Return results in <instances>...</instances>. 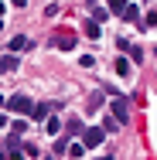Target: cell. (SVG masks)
I'll list each match as a JSON object with an SVG mask.
<instances>
[{
	"mask_svg": "<svg viewBox=\"0 0 157 160\" xmlns=\"http://www.w3.org/2000/svg\"><path fill=\"white\" fill-rule=\"evenodd\" d=\"M102 126H82V143H86V150H96L99 143H102Z\"/></svg>",
	"mask_w": 157,
	"mask_h": 160,
	"instance_id": "1",
	"label": "cell"
},
{
	"mask_svg": "<svg viewBox=\"0 0 157 160\" xmlns=\"http://www.w3.org/2000/svg\"><path fill=\"white\" fill-rule=\"evenodd\" d=\"M7 109L17 112V116H28V112L34 109V102H31L28 96H10V99H7Z\"/></svg>",
	"mask_w": 157,
	"mask_h": 160,
	"instance_id": "2",
	"label": "cell"
},
{
	"mask_svg": "<svg viewBox=\"0 0 157 160\" xmlns=\"http://www.w3.org/2000/svg\"><path fill=\"white\" fill-rule=\"evenodd\" d=\"M113 116H116V123H130V106H126V96H113Z\"/></svg>",
	"mask_w": 157,
	"mask_h": 160,
	"instance_id": "3",
	"label": "cell"
},
{
	"mask_svg": "<svg viewBox=\"0 0 157 160\" xmlns=\"http://www.w3.org/2000/svg\"><path fill=\"white\" fill-rule=\"evenodd\" d=\"M31 44H34V41H28V38L21 34V38H14V41H10V51H14V55H17V51H31Z\"/></svg>",
	"mask_w": 157,
	"mask_h": 160,
	"instance_id": "4",
	"label": "cell"
},
{
	"mask_svg": "<svg viewBox=\"0 0 157 160\" xmlns=\"http://www.w3.org/2000/svg\"><path fill=\"white\" fill-rule=\"evenodd\" d=\"M82 31L89 34L92 41H99V34H102V31H99V21H96V17H92V21H86V24H82Z\"/></svg>",
	"mask_w": 157,
	"mask_h": 160,
	"instance_id": "5",
	"label": "cell"
},
{
	"mask_svg": "<svg viewBox=\"0 0 157 160\" xmlns=\"http://www.w3.org/2000/svg\"><path fill=\"white\" fill-rule=\"evenodd\" d=\"M14 68H17V55L10 51V55H3V58H0V72H14Z\"/></svg>",
	"mask_w": 157,
	"mask_h": 160,
	"instance_id": "6",
	"label": "cell"
},
{
	"mask_svg": "<svg viewBox=\"0 0 157 160\" xmlns=\"http://www.w3.org/2000/svg\"><path fill=\"white\" fill-rule=\"evenodd\" d=\"M113 68H116V75H123V78H130V72H133L126 58H116V65H113Z\"/></svg>",
	"mask_w": 157,
	"mask_h": 160,
	"instance_id": "7",
	"label": "cell"
},
{
	"mask_svg": "<svg viewBox=\"0 0 157 160\" xmlns=\"http://www.w3.org/2000/svg\"><path fill=\"white\" fill-rule=\"evenodd\" d=\"M126 3H130V0H109V3H106V10H109V14H123Z\"/></svg>",
	"mask_w": 157,
	"mask_h": 160,
	"instance_id": "8",
	"label": "cell"
},
{
	"mask_svg": "<svg viewBox=\"0 0 157 160\" xmlns=\"http://www.w3.org/2000/svg\"><path fill=\"white\" fill-rule=\"evenodd\" d=\"M55 44H58L62 51H72V48H75V38H72V34H62V38H58Z\"/></svg>",
	"mask_w": 157,
	"mask_h": 160,
	"instance_id": "9",
	"label": "cell"
},
{
	"mask_svg": "<svg viewBox=\"0 0 157 160\" xmlns=\"http://www.w3.org/2000/svg\"><path fill=\"white\" fill-rule=\"evenodd\" d=\"M44 133H48V136H58V133H62V123H58V119L51 116V119L44 123Z\"/></svg>",
	"mask_w": 157,
	"mask_h": 160,
	"instance_id": "10",
	"label": "cell"
},
{
	"mask_svg": "<svg viewBox=\"0 0 157 160\" xmlns=\"http://www.w3.org/2000/svg\"><path fill=\"white\" fill-rule=\"evenodd\" d=\"M31 116H34V119H44V116H48V106H44V102H38V106L31 109Z\"/></svg>",
	"mask_w": 157,
	"mask_h": 160,
	"instance_id": "11",
	"label": "cell"
},
{
	"mask_svg": "<svg viewBox=\"0 0 157 160\" xmlns=\"http://www.w3.org/2000/svg\"><path fill=\"white\" fill-rule=\"evenodd\" d=\"M137 14H140V10H137V7H130V3H126V10H123V14H120V17H126V21H137Z\"/></svg>",
	"mask_w": 157,
	"mask_h": 160,
	"instance_id": "12",
	"label": "cell"
},
{
	"mask_svg": "<svg viewBox=\"0 0 157 160\" xmlns=\"http://www.w3.org/2000/svg\"><path fill=\"white\" fill-rule=\"evenodd\" d=\"M144 28H157V10H150V14L144 17Z\"/></svg>",
	"mask_w": 157,
	"mask_h": 160,
	"instance_id": "13",
	"label": "cell"
},
{
	"mask_svg": "<svg viewBox=\"0 0 157 160\" xmlns=\"http://www.w3.org/2000/svg\"><path fill=\"white\" fill-rule=\"evenodd\" d=\"M82 150H86V143H72V147H68V153H72V157H82Z\"/></svg>",
	"mask_w": 157,
	"mask_h": 160,
	"instance_id": "14",
	"label": "cell"
},
{
	"mask_svg": "<svg viewBox=\"0 0 157 160\" xmlns=\"http://www.w3.org/2000/svg\"><path fill=\"white\" fill-rule=\"evenodd\" d=\"M120 126V123H116V116H113V119H109V116H106V123H102V129H109V133H113V129Z\"/></svg>",
	"mask_w": 157,
	"mask_h": 160,
	"instance_id": "15",
	"label": "cell"
},
{
	"mask_svg": "<svg viewBox=\"0 0 157 160\" xmlns=\"http://www.w3.org/2000/svg\"><path fill=\"white\" fill-rule=\"evenodd\" d=\"M24 129H28V123H24V119H17V123H14V136H21Z\"/></svg>",
	"mask_w": 157,
	"mask_h": 160,
	"instance_id": "16",
	"label": "cell"
},
{
	"mask_svg": "<svg viewBox=\"0 0 157 160\" xmlns=\"http://www.w3.org/2000/svg\"><path fill=\"white\" fill-rule=\"evenodd\" d=\"M7 160H24V153H21V150H17V147H14V150H10V153H7Z\"/></svg>",
	"mask_w": 157,
	"mask_h": 160,
	"instance_id": "17",
	"label": "cell"
},
{
	"mask_svg": "<svg viewBox=\"0 0 157 160\" xmlns=\"http://www.w3.org/2000/svg\"><path fill=\"white\" fill-rule=\"evenodd\" d=\"M14 3H17V7H24V3H31V0H14Z\"/></svg>",
	"mask_w": 157,
	"mask_h": 160,
	"instance_id": "18",
	"label": "cell"
},
{
	"mask_svg": "<svg viewBox=\"0 0 157 160\" xmlns=\"http://www.w3.org/2000/svg\"><path fill=\"white\" fill-rule=\"evenodd\" d=\"M3 126H7V116H0V129H3Z\"/></svg>",
	"mask_w": 157,
	"mask_h": 160,
	"instance_id": "19",
	"label": "cell"
},
{
	"mask_svg": "<svg viewBox=\"0 0 157 160\" xmlns=\"http://www.w3.org/2000/svg\"><path fill=\"white\" fill-rule=\"evenodd\" d=\"M0 106H7V96H0Z\"/></svg>",
	"mask_w": 157,
	"mask_h": 160,
	"instance_id": "20",
	"label": "cell"
},
{
	"mask_svg": "<svg viewBox=\"0 0 157 160\" xmlns=\"http://www.w3.org/2000/svg\"><path fill=\"white\" fill-rule=\"evenodd\" d=\"M0 160H7V153H0Z\"/></svg>",
	"mask_w": 157,
	"mask_h": 160,
	"instance_id": "21",
	"label": "cell"
}]
</instances>
